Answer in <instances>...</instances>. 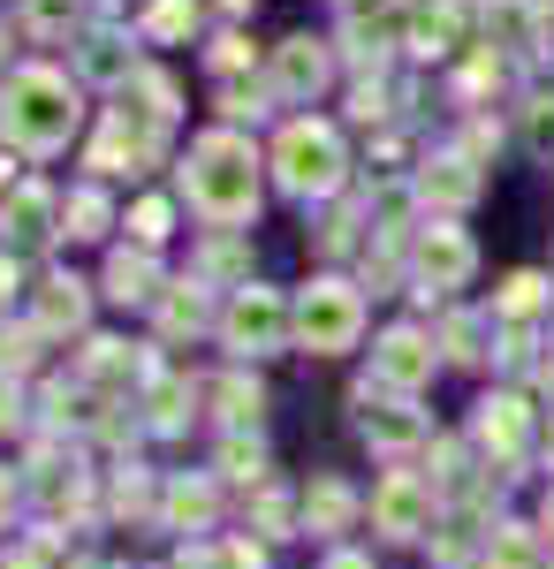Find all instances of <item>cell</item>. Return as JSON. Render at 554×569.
Returning <instances> with one entry per match:
<instances>
[{
  "mask_svg": "<svg viewBox=\"0 0 554 569\" xmlns=\"http://www.w3.org/2000/svg\"><path fill=\"white\" fill-rule=\"evenodd\" d=\"M190 198H198V213L214 220H244L251 213V144L244 137H206L198 144V160H190Z\"/></svg>",
  "mask_w": 554,
  "mask_h": 569,
  "instance_id": "cell-1",
  "label": "cell"
},
{
  "mask_svg": "<svg viewBox=\"0 0 554 569\" xmlns=\"http://www.w3.org/2000/svg\"><path fill=\"white\" fill-rule=\"evenodd\" d=\"M0 122L23 137V144H61L69 137V122H77V99H69V84L61 77H46V69H23L16 84L0 91Z\"/></svg>",
  "mask_w": 554,
  "mask_h": 569,
  "instance_id": "cell-2",
  "label": "cell"
},
{
  "mask_svg": "<svg viewBox=\"0 0 554 569\" xmlns=\"http://www.w3.org/2000/svg\"><path fill=\"white\" fill-rule=\"evenodd\" d=\"M357 297L342 289V281H319L311 297H304V311H297V335H304V350H319V357H335V350H349L357 342Z\"/></svg>",
  "mask_w": 554,
  "mask_h": 569,
  "instance_id": "cell-3",
  "label": "cell"
},
{
  "mask_svg": "<svg viewBox=\"0 0 554 569\" xmlns=\"http://www.w3.org/2000/svg\"><path fill=\"white\" fill-rule=\"evenodd\" d=\"M335 176H342V144L327 122H297L281 137V182L289 190H335Z\"/></svg>",
  "mask_w": 554,
  "mask_h": 569,
  "instance_id": "cell-4",
  "label": "cell"
},
{
  "mask_svg": "<svg viewBox=\"0 0 554 569\" xmlns=\"http://www.w3.org/2000/svg\"><path fill=\"white\" fill-rule=\"evenodd\" d=\"M228 342H236V350H274V342H281V305H274L266 289L236 297V311H228Z\"/></svg>",
  "mask_w": 554,
  "mask_h": 569,
  "instance_id": "cell-5",
  "label": "cell"
},
{
  "mask_svg": "<svg viewBox=\"0 0 554 569\" xmlns=\"http://www.w3.org/2000/svg\"><path fill=\"white\" fill-rule=\"evenodd\" d=\"M373 365H380L387 388H418V380H433V350H426V335H410V327H395Z\"/></svg>",
  "mask_w": 554,
  "mask_h": 569,
  "instance_id": "cell-6",
  "label": "cell"
},
{
  "mask_svg": "<svg viewBox=\"0 0 554 569\" xmlns=\"http://www.w3.org/2000/svg\"><path fill=\"white\" fill-rule=\"evenodd\" d=\"M418 266H426V281H433V289H456V281L471 273V243L456 236V228H433V236H426V251H418Z\"/></svg>",
  "mask_w": 554,
  "mask_h": 569,
  "instance_id": "cell-7",
  "label": "cell"
},
{
  "mask_svg": "<svg viewBox=\"0 0 554 569\" xmlns=\"http://www.w3.org/2000/svg\"><path fill=\"white\" fill-rule=\"evenodd\" d=\"M373 509H380V525H387V531H403V539H410V531L426 525V486H418V479H387Z\"/></svg>",
  "mask_w": 554,
  "mask_h": 569,
  "instance_id": "cell-8",
  "label": "cell"
},
{
  "mask_svg": "<svg viewBox=\"0 0 554 569\" xmlns=\"http://www.w3.org/2000/svg\"><path fill=\"white\" fill-rule=\"evenodd\" d=\"M319 77H327V61H319V46H311V39L281 46V91H319Z\"/></svg>",
  "mask_w": 554,
  "mask_h": 569,
  "instance_id": "cell-9",
  "label": "cell"
},
{
  "mask_svg": "<svg viewBox=\"0 0 554 569\" xmlns=\"http://www.w3.org/2000/svg\"><path fill=\"white\" fill-rule=\"evenodd\" d=\"M0 228H8V243H39V236H46V198H39V190H23V198L0 213Z\"/></svg>",
  "mask_w": 554,
  "mask_h": 569,
  "instance_id": "cell-10",
  "label": "cell"
},
{
  "mask_svg": "<svg viewBox=\"0 0 554 569\" xmlns=\"http://www.w3.org/2000/svg\"><path fill=\"white\" fill-rule=\"evenodd\" d=\"M478 182L464 176V160H441V176H426V198H448V206H464Z\"/></svg>",
  "mask_w": 554,
  "mask_h": 569,
  "instance_id": "cell-11",
  "label": "cell"
},
{
  "mask_svg": "<svg viewBox=\"0 0 554 569\" xmlns=\"http://www.w3.org/2000/svg\"><path fill=\"white\" fill-rule=\"evenodd\" d=\"M486 440H494V448H516V440H524V418H516V402H486Z\"/></svg>",
  "mask_w": 554,
  "mask_h": 569,
  "instance_id": "cell-12",
  "label": "cell"
},
{
  "mask_svg": "<svg viewBox=\"0 0 554 569\" xmlns=\"http://www.w3.org/2000/svg\"><path fill=\"white\" fill-rule=\"evenodd\" d=\"M107 281H115V297H122V305H129V297H145V281H152V266H145V259H129V251H122Z\"/></svg>",
  "mask_w": 554,
  "mask_h": 569,
  "instance_id": "cell-13",
  "label": "cell"
},
{
  "mask_svg": "<svg viewBox=\"0 0 554 569\" xmlns=\"http://www.w3.org/2000/svg\"><path fill=\"white\" fill-rule=\"evenodd\" d=\"M46 319H53V327H61V319H69V327L85 319V297H77V281H53V297H46Z\"/></svg>",
  "mask_w": 554,
  "mask_h": 569,
  "instance_id": "cell-14",
  "label": "cell"
},
{
  "mask_svg": "<svg viewBox=\"0 0 554 569\" xmlns=\"http://www.w3.org/2000/svg\"><path fill=\"white\" fill-rule=\"evenodd\" d=\"M365 433H373V440H418V418H395V410L373 418V410H365Z\"/></svg>",
  "mask_w": 554,
  "mask_h": 569,
  "instance_id": "cell-15",
  "label": "cell"
},
{
  "mask_svg": "<svg viewBox=\"0 0 554 569\" xmlns=\"http://www.w3.org/2000/svg\"><path fill=\"white\" fill-rule=\"evenodd\" d=\"M69 8H77V0H31V23H39V31H61Z\"/></svg>",
  "mask_w": 554,
  "mask_h": 569,
  "instance_id": "cell-16",
  "label": "cell"
},
{
  "mask_svg": "<svg viewBox=\"0 0 554 569\" xmlns=\"http://www.w3.org/2000/svg\"><path fill=\"white\" fill-rule=\"evenodd\" d=\"M335 569H365V562H357V555H342V562H335Z\"/></svg>",
  "mask_w": 554,
  "mask_h": 569,
  "instance_id": "cell-17",
  "label": "cell"
}]
</instances>
